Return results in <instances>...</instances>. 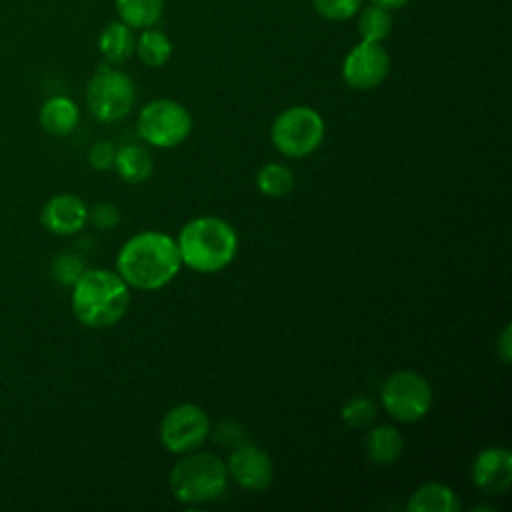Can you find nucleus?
Instances as JSON below:
<instances>
[{"label": "nucleus", "mask_w": 512, "mask_h": 512, "mask_svg": "<svg viewBox=\"0 0 512 512\" xmlns=\"http://www.w3.org/2000/svg\"><path fill=\"white\" fill-rule=\"evenodd\" d=\"M176 238L160 230H142L118 250L116 272L134 290L154 292L168 286L180 272Z\"/></svg>", "instance_id": "nucleus-1"}, {"label": "nucleus", "mask_w": 512, "mask_h": 512, "mask_svg": "<svg viewBox=\"0 0 512 512\" xmlns=\"http://www.w3.org/2000/svg\"><path fill=\"white\" fill-rule=\"evenodd\" d=\"M74 318L94 330L118 324L130 308V286L116 270L86 268L72 286Z\"/></svg>", "instance_id": "nucleus-2"}, {"label": "nucleus", "mask_w": 512, "mask_h": 512, "mask_svg": "<svg viewBox=\"0 0 512 512\" xmlns=\"http://www.w3.org/2000/svg\"><path fill=\"white\" fill-rule=\"evenodd\" d=\"M176 244L182 266L198 274H216L234 260L238 232L220 216H198L182 226Z\"/></svg>", "instance_id": "nucleus-3"}, {"label": "nucleus", "mask_w": 512, "mask_h": 512, "mask_svg": "<svg viewBox=\"0 0 512 512\" xmlns=\"http://www.w3.org/2000/svg\"><path fill=\"white\" fill-rule=\"evenodd\" d=\"M228 486L226 464L212 452L194 450L182 454L168 474V488L176 502L196 506L224 494Z\"/></svg>", "instance_id": "nucleus-4"}, {"label": "nucleus", "mask_w": 512, "mask_h": 512, "mask_svg": "<svg viewBox=\"0 0 512 512\" xmlns=\"http://www.w3.org/2000/svg\"><path fill=\"white\" fill-rule=\"evenodd\" d=\"M324 136V118L310 106H290L282 110L270 126L272 146L292 160L314 154L322 146Z\"/></svg>", "instance_id": "nucleus-5"}, {"label": "nucleus", "mask_w": 512, "mask_h": 512, "mask_svg": "<svg viewBox=\"0 0 512 512\" xmlns=\"http://www.w3.org/2000/svg\"><path fill=\"white\" fill-rule=\"evenodd\" d=\"M380 402L392 420L412 424L430 412L434 392L420 372L404 368L386 378L380 390Z\"/></svg>", "instance_id": "nucleus-6"}, {"label": "nucleus", "mask_w": 512, "mask_h": 512, "mask_svg": "<svg viewBox=\"0 0 512 512\" xmlns=\"http://www.w3.org/2000/svg\"><path fill=\"white\" fill-rule=\"evenodd\" d=\"M136 100V86L132 78L112 68L110 64H100L86 86V104L92 116L100 122H118L126 118Z\"/></svg>", "instance_id": "nucleus-7"}, {"label": "nucleus", "mask_w": 512, "mask_h": 512, "mask_svg": "<svg viewBox=\"0 0 512 512\" xmlns=\"http://www.w3.org/2000/svg\"><path fill=\"white\" fill-rule=\"evenodd\" d=\"M138 136L154 148H176L192 134L190 112L172 98L150 100L136 120Z\"/></svg>", "instance_id": "nucleus-8"}, {"label": "nucleus", "mask_w": 512, "mask_h": 512, "mask_svg": "<svg viewBox=\"0 0 512 512\" xmlns=\"http://www.w3.org/2000/svg\"><path fill=\"white\" fill-rule=\"evenodd\" d=\"M210 428V418L202 406L182 402L162 416L158 438L166 452L182 456L198 450L208 440Z\"/></svg>", "instance_id": "nucleus-9"}, {"label": "nucleus", "mask_w": 512, "mask_h": 512, "mask_svg": "<svg viewBox=\"0 0 512 512\" xmlns=\"http://www.w3.org/2000/svg\"><path fill=\"white\" fill-rule=\"evenodd\" d=\"M226 464L228 480L248 492H262L274 482V462L270 454L250 442L232 448Z\"/></svg>", "instance_id": "nucleus-10"}, {"label": "nucleus", "mask_w": 512, "mask_h": 512, "mask_svg": "<svg viewBox=\"0 0 512 512\" xmlns=\"http://www.w3.org/2000/svg\"><path fill=\"white\" fill-rule=\"evenodd\" d=\"M390 70V56L380 42H358L342 62L344 82L354 90H372L384 82Z\"/></svg>", "instance_id": "nucleus-11"}, {"label": "nucleus", "mask_w": 512, "mask_h": 512, "mask_svg": "<svg viewBox=\"0 0 512 512\" xmlns=\"http://www.w3.org/2000/svg\"><path fill=\"white\" fill-rule=\"evenodd\" d=\"M474 486L484 494H504L512 486V452L506 446H486L470 466Z\"/></svg>", "instance_id": "nucleus-12"}, {"label": "nucleus", "mask_w": 512, "mask_h": 512, "mask_svg": "<svg viewBox=\"0 0 512 512\" xmlns=\"http://www.w3.org/2000/svg\"><path fill=\"white\" fill-rule=\"evenodd\" d=\"M40 222L56 236H74L88 224V206L76 194H56L42 206Z\"/></svg>", "instance_id": "nucleus-13"}, {"label": "nucleus", "mask_w": 512, "mask_h": 512, "mask_svg": "<svg viewBox=\"0 0 512 512\" xmlns=\"http://www.w3.org/2000/svg\"><path fill=\"white\" fill-rule=\"evenodd\" d=\"M364 452L372 464L390 466L404 452V436L396 426L380 424L366 434Z\"/></svg>", "instance_id": "nucleus-14"}, {"label": "nucleus", "mask_w": 512, "mask_h": 512, "mask_svg": "<svg viewBox=\"0 0 512 512\" xmlns=\"http://www.w3.org/2000/svg\"><path fill=\"white\" fill-rule=\"evenodd\" d=\"M38 120L44 132L52 136H68L80 122V110L68 96H52L42 104Z\"/></svg>", "instance_id": "nucleus-15"}, {"label": "nucleus", "mask_w": 512, "mask_h": 512, "mask_svg": "<svg viewBox=\"0 0 512 512\" xmlns=\"http://www.w3.org/2000/svg\"><path fill=\"white\" fill-rule=\"evenodd\" d=\"M460 508L456 492L442 482L420 484L406 502L408 512H458Z\"/></svg>", "instance_id": "nucleus-16"}, {"label": "nucleus", "mask_w": 512, "mask_h": 512, "mask_svg": "<svg viewBox=\"0 0 512 512\" xmlns=\"http://www.w3.org/2000/svg\"><path fill=\"white\" fill-rule=\"evenodd\" d=\"M112 168L122 182L142 184L150 178L154 162L148 148L140 144H122L120 148H116Z\"/></svg>", "instance_id": "nucleus-17"}, {"label": "nucleus", "mask_w": 512, "mask_h": 512, "mask_svg": "<svg viewBox=\"0 0 512 512\" xmlns=\"http://www.w3.org/2000/svg\"><path fill=\"white\" fill-rule=\"evenodd\" d=\"M98 48L100 54L108 64H122L126 62L134 48H136V38L132 34V28L128 24L120 22H110L98 38Z\"/></svg>", "instance_id": "nucleus-18"}, {"label": "nucleus", "mask_w": 512, "mask_h": 512, "mask_svg": "<svg viewBox=\"0 0 512 512\" xmlns=\"http://www.w3.org/2000/svg\"><path fill=\"white\" fill-rule=\"evenodd\" d=\"M256 186L268 198H284L294 190V172L282 162H266L256 174Z\"/></svg>", "instance_id": "nucleus-19"}, {"label": "nucleus", "mask_w": 512, "mask_h": 512, "mask_svg": "<svg viewBox=\"0 0 512 512\" xmlns=\"http://www.w3.org/2000/svg\"><path fill=\"white\" fill-rule=\"evenodd\" d=\"M116 10L130 28H150L160 20L164 0H116Z\"/></svg>", "instance_id": "nucleus-20"}, {"label": "nucleus", "mask_w": 512, "mask_h": 512, "mask_svg": "<svg viewBox=\"0 0 512 512\" xmlns=\"http://www.w3.org/2000/svg\"><path fill=\"white\" fill-rule=\"evenodd\" d=\"M134 50L138 52L140 60L146 66L160 68L172 56V42L164 32L150 26V28H144V32L138 36Z\"/></svg>", "instance_id": "nucleus-21"}, {"label": "nucleus", "mask_w": 512, "mask_h": 512, "mask_svg": "<svg viewBox=\"0 0 512 512\" xmlns=\"http://www.w3.org/2000/svg\"><path fill=\"white\" fill-rule=\"evenodd\" d=\"M392 30V16L390 10H384L376 4L362 8L358 18V32L362 40L368 42H382Z\"/></svg>", "instance_id": "nucleus-22"}, {"label": "nucleus", "mask_w": 512, "mask_h": 512, "mask_svg": "<svg viewBox=\"0 0 512 512\" xmlns=\"http://www.w3.org/2000/svg\"><path fill=\"white\" fill-rule=\"evenodd\" d=\"M376 404L366 394H354L344 400L340 408V418L348 428H364L374 422L376 418Z\"/></svg>", "instance_id": "nucleus-23"}, {"label": "nucleus", "mask_w": 512, "mask_h": 512, "mask_svg": "<svg viewBox=\"0 0 512 512\" xmlns=\"http://www.w3.org/2000/svg\"><path fill=\"white\" fill-rule=\"evenodd\" d=\"M86 262L76 252H60L50 262L52 278L62 286H74V282L84 274Z\"/></svg>", "instance_id": "nucleus-24"}, {"label": "nucleus", "mask_w": 512, "mask_h": 512, "mask_svg": "<svg viewBox=\"0 0 512 512\" xmlns=\"http://www.w3.org/2000/svg\"><path fill=\"white\" fill-rule=\"evenodd\" d=\"M312 6L326 20H348L360 10L362 0H312Z\"/></svg>", "instance_id": "nucleus-25"}, {"label": "nucleus", "mask_w": 512, "mask_h": 512, "mask_svg": "<svg viewBox=\"0 0 512 512\" xmlns=\"http://www.w3.org/2000/svg\"><path fill=\"white\" fill-rule=\"evenodd\" d=\"M122 212L114 202L100 200L88 208V222L98 230H112L120 224Z\"/></svg>", "instance_id": "nucleus-26"}, {"label": "nucleus", "mask_w": 512, "mask_h": 512, "mask_svg": "<svg viewBox=\"0 0 512 512\" xmlns=\"http://www.w3.org/2000/svg\"><path fill=\"white\" fill-rule=\"evenodd\" d=\"M114 156H116V148L112 146V142L108 140H100V142H94L88 150V164L98 170V172H104V170H110L112 164H114Z\"/></svg>", "instance_id": "nucleus-27"}, {"label": "nucleus", "mask_w": 512, "mask_h": 512, "mask_svg": "<svg viewBox=\"0 0 512 512\" xmlns=\"http://www.w3.org/2000/svg\"><path fill=\"white\" fill-rule=\"evenodd\" d=\"M496 354L504 364L512 362V326L506 324L496 338Z\"/></svg>", "instance_id": "nucleus-28"}, {"label": "nucleus", "mask_w": 512, "mask_h": 512, "mask_svg": "<svg viewBox=\"0 0 512 512\" xmlns=\"http://www.w3.org/2000/svg\"><path fill=\"white\" fill-rule=\"evenodd\" d=\"M370 2L384 8V10H398V8L408 4V0H370Z\"/></svg>", "instance_id": "nucleus-29"}]
</instances>
